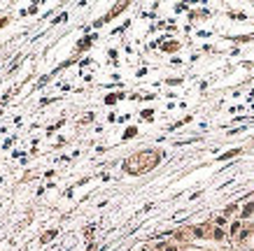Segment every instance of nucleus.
I'll list each match as a JSON object with an SVG mask.
<instances>
[{"mask_svg":"<svg viewBox=\"0 0 254 251\" xmlns=\"http://www.w3.org/2000/svg\"><path fill=\"white\" fill-rule=\"evenodd\" d=\"M252 212H254V205H247V209H245L243 214H245V216H247V214H252Z\"/></svg>","mask_w":254,"mask_h":251,"instance_id":"f257e3e1","label":"nucleus"}]
</instances>
